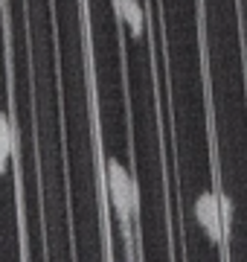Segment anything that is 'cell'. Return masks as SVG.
Segmentation results:
<instances>
[{
    "instance_id": "cell-1",
    "label": "cell",
    "mask_w": 247,
    "mask_h": 262,
    "mask_svg": "<svg viewBox=\"0 0 247 262\" xmlns=\"http://www.w3.org/2000/svg\"><path fill=\"white\" fill-rule=\"evenodd\" d=\"M105 175H108V195H111V207H114L116 219H119L122 239L131 248L134 245L131 225L140 219V187H137V178L116 158H108Z\"/></svg>"
},
{
    "instance_id": "cell-2",
    "label": "cell",
    "mask_w": 247,
    "mask_h": 262,
    "mask_svg": "<svg viewBox=\"0 0 247 262\" xmlns=\"http://www.w3.org/2000/svg\"><path fill=\"white\" fill-rule=\"evenodd\" d=\"M195 219H198L201 230L209 236V242L224 245L227 242V227H224V215H221V195L215 192H201L195 201Z\"/></svg>"
},
{
    "instance_id": "cell-3",
    "label": "cell",
    "mask_w": 247,
    "mask_h": 262,
    "mask_svg": "<svg viewBox=\"0 0 247 262\" xmlns=\"http://www.w3.org/2000/svg\"><path fill=\"white\" fill-rule=\"evenodd\" d=\"M114 9H116V15H119V20L128 27L131 38H143L145 12H143V6H140V0H114Z\"/></svg>"
},
{
    "instance_id": "cell-4",
    "label": "cell",
    "mask_w": 247,
    "mask_h": 262,
    "mask_svg": "<svg viewBox=\"0 0 247 262\" xmlns=\"http://www.w3.org/2000/svg\"><path fill=\"white\" fill-rule=\"evenodd\" d=\"M0 146H6V149L18 151V134H15L9 117H6L3 111H0Z\"/></svg>"
},
{
    "instance_id": "cell-5",
    "label": "cell",
    "mask_w": 247,
    "mask_h": 262,
    "mask_svg": "<svg viewBox=\"0 0 247 262\" xmlns=\"http://www.w3.org/2000/svg\"><path fill=\"white\" fill-rule=\"evenodd\" d=\"M12 155H15V151H12V149H6V146H0V175L6 172V166H9Z\"/></svg>"
}]
</instances>
